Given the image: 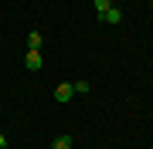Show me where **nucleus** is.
Returning a JSON list of instances; mask_svg holds the SVG:
<instances>
[{"label":"nucleus","instance_id":"obj_1","mask_svg":"<svg viewBox=\"0 0 153 149\" xmlns=\"http://www.w3.org/2000/svg\"><path fill=\"white\" fill-rule=\"evenodd\" d=\"M24 65H27L31 71H41V65H44V58H41V51H27V54H24Z\"/></svg>","mask_w":153,"mask_h":149},{"label":"nucleus","instance_id":"obj_2","mask_svg":"<svg viewBox=\"0 0 153 149\" xmlns=\"http://www.w3.org/2000/svg\"><path fill=\"white\" fill-rule=\"evenodd\" d=\"M71 95H75V88H71V85H58L55 98H58V102H71Z\"/></svg>","mask_w":153,"mask_h":149},{"label":"nucleus","instance_id":"obj_3","mask_svg":"<svg viewBox=\"0 0 153 149\" xmlns=\"http://www.w3.org/2000/svg\"><path fill=\"white\" fill-rule=\"evenodd\" d=\"M41 44H44V37H41V31H31V34H27V51H38Z\"/></svg>","mask_w":153,"mask_h":149},{"label":"nucleus","instance_id":"obj_4","mask_svg":"<svg viewBox=\"0 0 153 149\" xmlns=\"http://www.w3.org/2000/svg\"><path fill=\"white\" fill-rule=\"evenodd\" d=\"M102 21H109V24H119V21H123V10H119V7H109V10L102 14Z\"/></svg>","mask_w":153,"mask_h":149},{"label":"nucleus","instance_id":"obj_5","mask_svg":"<svg viewBox=\"0 0 153 149\" xmlns=\"http://www.w3.org/2000/svg\"><path fill=\"white\" fill-rule=\"evenodd\" d=\"M55 149H71V136H58L55 139Z\"/></svg>","mask_w":153,"mask_h":149},{"label":"nucleus","instance_id":"obj_6","mask_svg":"<svg viewBox=\"0 0 153 149\" xmlns=\"http://www.w3.org/2000/svg\"><path fill=\"white\" fill-rule=\"evenodd\" d=\"M109 7H112V0H95V10H99V17L109 10Z\"/></svg>","mask_w":153,"mask_h":149},{"label":"nucleus","instance_id":"obj_7","mask_svg":"<svg viewBox=\"0 0 153 149\" xmlns=\"http://www.w3.org/2000/svg\"><path fill=\"white\" fill-rule=\"evenodd\" d=\"M71 88H75V95H85L88 88H92V85H88V81H75V85H71Z\"/></svg>","mask_w":153,"mask_h":149},{"label":"nucleus","instance_id":"obj_8","mask_svg":"<svg viewBox=\"0 0 153 149\" xmlns=\"http://www.w3.org/2000/svg\"><path fill=\"white\" fill-rule=\"evenodd\" d=\"M0 146H7V139H4V132H0Z\"/></svg>","mask_w":153,"mask_h":149},{"label":"nucleus","instance_id":"obj_9","mask_svg":"<svg viewBox=\"0 0 153 149\" xmlns=\"http://www.w3.org/2000/svg\"><path fill=\"white\" fill-rule=\"evenodd\" d=\"M0 149H7V146H0Z\"/></svg>","mask_w":153,"mask_h":149}]
</instances>
